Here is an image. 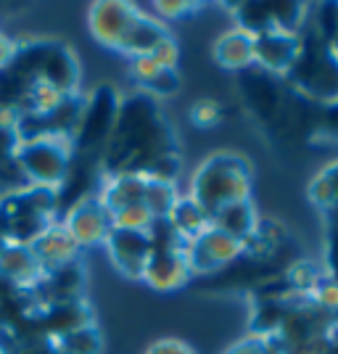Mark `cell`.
Returning a JSON list of instances; mask_svg holds the SVG:
<instances>
[{"instance_id": "obj_20", "label": "cell", "mask_w": 338, "mask_h": 354, "mask_svg": "<svg viewBox=\"0 0 338 354\" xmlns=\"http://www.w3.org/2000/svg\"><path fill=\"white\" fill-rule=\"evenodd\" d=\"M153 217L143 204H133L111 214V227L114 230H127V233H148L153 227Z\"/></svg>"}, {"instance_id": "obj_18", "label": "cell", "mask_w": 338, "mask_h": 354, "mask_svg": "<svg viewBox=\"0 0 338 354\" xmlns=\"http://www.w3.org/2000/svg\"><path fill=\"white\" fill-rule=\"evenodd\" d=\"M180 196H182V193H180V188H177V180L148 175L146 193H143V207L151 212L153 220H167L169 212L175 209Z\"/></svg>"}, {"instance_id": "obj_13", "label": "cell", "mask_w": 338, "mask_h": 354, "mask_svg": "<svg viewBox=\"0 0 338 354\" xmlns=\"http://www.w3.org/2000/svg\"><path fill=\"white\" fill-rule=\"evenodd\" d=\"M169 35H172V30L164 21H159L146 8H140L138 16H135V21L130 24L127 35H124V40H122L119 56H124L127 61L140 59V56H151L159 48V43L167 40Z\"/></svg>"}, {"instance_id": "obj_6", "label": "cell", "mask_w": 338, "mask_h": 354, "mask_svg": "<svg viewBox=\"0 0 338 354\" xmlns=\"http://www.w3.org/2000/svg\"><path fill=\"white\" fill-rule=\"evenodd\" d=\"M61 225L66 227V233L74 238V243L82 251L103 246L109 233L114 230L111 227V214L106 212V207L98 201L95 193L69 204L64 217H61Z\"/></svg>"}, {"instance_id": "obj_5", "label": "cell", "mask_w": 338, "mask_h": 354, "mask_svg": "<svg viewBox=\"0 0 338 354\" xmlns=\"http://www.w3.org/2000/svg\"><path fill=\"white\" fill-rule=\"evenodd\" d=\"M185 259H188L193 278L220 275L222 270H230L236 262L243 259V243L209 225L201 236L188 243Z\"/></svg>"}, {"instance_id": "obj_4", "label": "cell", "mask_w": 338, "mask_h": 354, "mask_svg": "<svg viewBox=\"0 0 338 354\" xmlns=\"http://www.w3.org/2000/svg\"><path fill=\"white\" fill-rule=\"evenodd\" d=\"M304 50V32L267 30L254 35V69L272 77L288 80Z\"/></svg>"}, {"instance_id": "obj_16", "label": "cell", "mask_w": 338, "mask_h": 354, "mask_svg": "<svg viewBox=\"0 0 338 354\" xmlns=\"http://www.w3.org/2000/svg\"><path fill=\"white\" fill-rule=\"evenodd\" d=\"M307 201L323 217L338 214V159L323 164L307 183Z\"/></svg>"}, {"instance_id": "obj_19", "label": "cell", "mask_w": 338, "mask_h": 354, "mask_svg": "<svg viewBox=\"0 0 338 354\" xmlns=\"http://www.w3.org/2000/svg\"><path fill=\"white\" fill-rule=\"evenodd\" d=\"M56 354H103V333L95 323H88L82 328H74L59 339H50Z\"/></svg>"}, {"instance_id": "obj_7", "label": "cell", "mask_w": 338, "mask_h": 354, "mask_svg": "<svg viewBox=\"0 0 338 354\" xmlns=\"http://www.w3.org/2000/svg\"><path fill=\"white\" fill-rule=\"evenodd\" d=\"M140 6L127 3V0H98L88 8V32L95 43L119 53L122 40L135 21Z\"/></svg>"}, {"instance_id": "obj_10", "label": "cell", "mask_w": 338, "mask_h": 354, "mask_svg": "<svg viewBox=\"0 0 338 354\" xmlns=\"http://www.w3.org/2000/svg\"><path fill=\"white\" fill-rule=\"evenodd\" d=\"M191 281L193 275L188 259H185V251L153 249L140 283H146L156 294H175L180 288H185Z\"/></svg>"}, {"instance_id": "obj_17", "label": "cell", "mask_w": 338, "mask_h": 354, "mask_svg": "<svg viewBox=\"0 0 338 354\" xmlns=\"http://www.w3.org/2000/svg\"><path fill=\"white\" fill-rule=\"evenodd\" d=\"M167 222L172 225V230H175L177 236L182 238L185 243H191V241H196V238L204 233L206 227L212 225L209 222V214H206L204 209L198 207L193 198H188L185 193L177 198L175 209L169 212V217H167Z\"/></svg>"}, {"instance_id": "obj_26", "label": "cell", "mask_w": 338, "mask_h": 354, "mask_svg": "<svg viewBox=\"0 0 338 354\" xmlns=\"http://www.w3.org/2000/svg\"><path fill=\"white\" fill-rule=\"evenodd\" d=\"M222 354H272V344L270 339L254 336V333H243L238 341H233Z\"/></svg>"}, {"instance_id": "obj_23", "label": "cell", "mask_w": 338, "mask_h": 354, "mask_svg": "<svg viewBox=\"0 0 338 354\" xmlns=\"http://www.w3.org/2000/svg\"><path fill=\"white\" fill-rule=\"evenodd\" d=\"M307 299L314 304V307H320L323 312L338 317V281L333 278V275L325 272L323 278H320V283L312 288V294H309Z\"/></svg>"}, {"instance_id": "obj_8", "label": "cell", "mask_w": 338, "mask_h": 354, "mask_svg": "<svg viewBox=\"0 0 338 354\" xmlns=\"http://www.w3.org/2000/svg\"><path fill=\"white\" fill-rule=\"evenodd\" d=\"M106 257L111 267L127 281H143L146 265L153 254L148 233H127V230H111L106 243Z\"/></svg>"}, {"instance_id": "obj_14", "label": "cell", "mask_w": 338, "mask_h": 354, "mask_svg": "<svg viewBox=\"0 0 338 354\" xmlns=\"http://www.w3.org/2000/svg\"><path fill=\"white\" fill-rule=\"evenodd\" d=\"M146 172H111L106 175L103 185L98 188V201H101L109 214H114L119 209L143 204V193H146Z\"/></svg>"}, {"instance_id": "obj_12", "label": "cell", "mask_w": 338, "mask_h": 354, "mask_svg": "<svg viewBox=\"0 0 338 354\" xmlns=\"http://www.w3.org/2000/svg\"><path fill=\"white\" fill-rule=\"evenodd\" d=\"M212 59L225 72H249L254 69V32L243 27L222 30L212 43Z\"/></svg>"}, {"instance_id": "obj_27", "label": "cell", "mask_w": 338, "mask_h": 354, "mask_svg": "<svg viewBox=\"0 0 338 354\" xmlns=\"http://www.w3.org/2000/svg\"><path fill=\"white\" fill-rule=\"evenodd\" d=\"M151 59L156 61L162 69H177L180 66V43L175 35H169L167 40L159 43V48L151 53Z\"/></svg>"}, {"instance_id": "obj_32", "label": "cell", "mask_w": 338, "mask_h": 354, "mask_svg": "<svg viewBox=\"0 0 338 354\" xmlns=\"http://www.w3.org/2000/svg\"><path fill=\"white\" fill-rule=\"evenodd\" d=\"M272 354H278V352H275V346H272Z\"/></svg>"}, {"instance_id": "obj_15", "label": "cell", "mask_w": 338, "mask_h": 354, "mask_svg": "<svg viewBox=\"0 0 338 354\" xmlns=\"http://www.w3.org/2000/svg\"><path fill=\"white\" fill-rule=\"evenodd\" d=\"M259 220H262V214L256 212L251 198L249 201H236V204L220 209V212H214V214L209 217L212 227H217L222 233L233 236L236 241H241V243H246V241L254 236V230L259 227Z\"/></svg>"}, {"instance_id": "obj_28", "label": "cell", "mask_w": 338, "mask_h": 354, "mask_svg": "<svg viewBox=\"0 0 338 354\" xmlns=\"http://www.w3.org/2000/svg\"><path fill=\"white\" fill-rule=\"evenodd\" d=\"M143 354H196V349L188 341L175 339V336H164V339L151 341Z\"/></svg>"}, {"instance_id": "obj_29", "label": "cell", "mask_w": 338, "mask_h": 354, "mask_svg": "<svg viewBox=\"0 0 338 354\" xmlns=\"http://www.w3.org/2000/svg\"><path fill=\"white\" fill-rule=\"evenodd\" d=\"M16 48H19V43H16L14 37H8L6 32H0V72L14 61Z\"/></svg>"}, {"instance_id": "obj_25", "label": "cell", "mask_w": 338, "mask_h": 354, "mask_svg": "<svg viewBox=\"0 0 338 354\" xmlns=\"http://www.w3.org/2000/svg\"><path fill=\"white\" fill-rule=\"evenodd\" d=\"M127 64H130V77H133L135 85L140 90H146L148 85L164 72L162 66L151 59V56H140V59H133V61H127Z\"/></svg>"}, {"instance_id": "obj_31", "label": "cell", "mask_w": 338, "mask_h": 354, "mask_svg": "<svg viewBox=\"0 0 338 354\" xmlns=\"http://www.w3.org/2000/svg\"><path fill=\"white\" fill-rule=\"evenodd\" d=\"M325 220H338V214H330V217H325Z\"/></svg>"}, {"instance_id": "obj_22", "label": "cell", "mask_w": 338, "mask_h": 354, "mask_svg": "<svg viewBox=\"0 0 338 354\" xmlns=\"http://www.w3.org/2000/svg\"><path fill=\"white\" fill-rule=\"evenodd\" d=\"M312 140H323L328 146H338V98L320 106L314 127H312Z\"/></svg>"}, {"instance_id": "obj_21", "label": "cell", "mask_w": 338, "mask_h": 354, "mask_svg": "<svg viewBox=\"0 0 338 354\" xmlns=\"http://www.w3.org/2000/svg\"><path fill=\"white\" fill-rule=\"evenodd\" d=\"M188 119L198 130H214L225 119V106L217 98H196L191 109H188Z\"/></svg>"}, {"instance_id": "obj_9", "label": "cell", "mask_w": 338, "mask_h": 354, "mask_svg": "<svg viewBox=\"0 0 338 354\" xmlns=\"http://www.w3.org/2000/svg\"><path fill=\"white\" fill-rule=\"evenodd\" d=\"M30 249L35 254V262L40 267L43 275H50L61 267H69L74 262H79V246L74 243V238L66 233V227L61 225V220L50 222L45 230H40L37 236L30 241Z\"/></svg>"}, {"instance_id": "obj_2", "label": "cell", "mask_w": 338, "mask_h": 354, "mask_svg": "<svg viewBox=\"0 0 338 354\" xmlns=\"http://www.w3.org/2000/svg\"><path fill=\"white\" fill-rule=\"evenodd\" d=\"M74 143L69 135H32L19 138L11 164L19 172V180L30 188L61 193L74 167Z\"/></svg>"}, {"instance_id": "obj_24", "label": "cell", "mask_w": 338, "mask_h": 354, "mask_svg": "<svg viewBox=\"0 0 338 354\" xmlns=\"http://www.w3.org/2000/svg\"><path fill=\"white\" fill-rule=\"evenodd\" d=\"M201 8V3H188V0H159V3H151V14L156 16L159 21H182V19H191L196 11Z\"/></svg>"}, {"instance_id": "obj_30", "label": "cell", "mask_w": 338, "mask_h": 354, "mask_svg": "<svg viewBox=\"0 0 338 354\" xmlns=\"http://www.w3.org/2000/svg\"><path fill=\"white\" fill-rule=\"evenodd\" d=\"M325 48H328V53H330V56H333V61L338 64V30L333 32L328 40H325Z\"/></svg>"}, {"instance_id": "obj_3", "label": "cell", "mask_w": 338, "mask_h": 354, "mask_svg": "<svg viewBox=\"0 0 338 354\" xmlns=\"http://www.w3.org/2000/svg\"><path fill=\"white\" fill-rule=\"evenodd\" d=\"M291 88L312 104L323 106L338 98V64L328 53V48L320 37H314L304 30V50L301 59L294 66V72L285 80Z\"/></svg>"}, {"instance_id": "obj_11", "label": "cell", "mask_w": 338, "mask_h": 354, "mask_svg": "<svg viewBox=\"0 0 338 354\" xmlns=\"http://www.w3.org/2000/svg\"><path fill=\"white\" fill-rule=\"evenodd\" d=\"M0 281L16 291H35L43 281V272L35 262L30 243L0 241Z\"/></svg>"}, {"instance_id": "obj_1", "label": "cell", "mask_w": 338, "mask_h": 354, "mask_svg": "<svg viewBox=\"0 0 338 354\" xmlns=\"http://www.w3.org/2000/svg\"><path fill=\"white\" fill-rule=\"evenodd\" d=\"M254 191L251 159L238 151H214L193 169L185 196L212 217L236 201H249Z\"/></svg>"}]
</instances>
